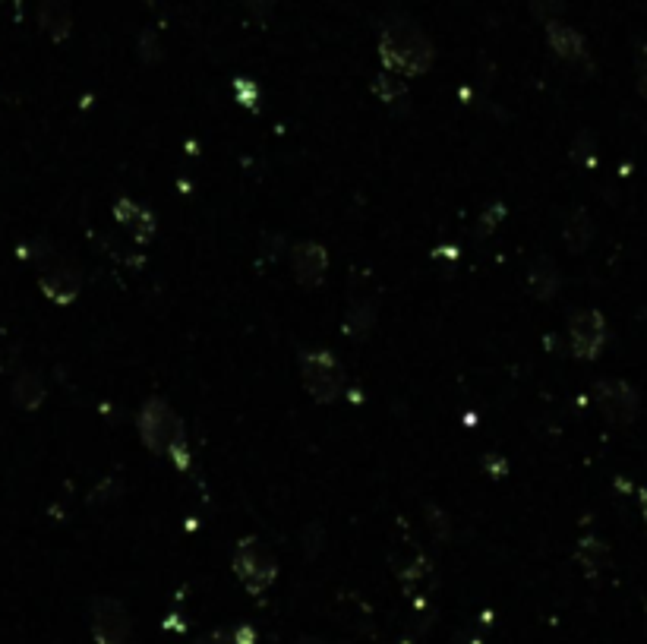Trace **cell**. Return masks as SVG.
<instances>
[{"instance_id":"21","label":"cell","mask_w":647,"mask_h":644,"mask_svg":"<svg viewBox=\"0 0 647 644\" xmlns=\"http://www.w3.org/2000/svg\"><path fill=\"white\" fill-rule=\"evenodd\" d=\"M502 215H505V206H499V203H493V206H490V212H487V215H483V218H480V221H483V225L477 228V234H480V237H487L490 231H496V225H499V221H502Z\"/></svg>"},{"instance_id":"6","label":"cell","mask_w":647,"mask_h":644,"mask_svg":"<svg viewBox=\"0 0 647 644\" xmlns=\"http://www.w3.org/2000/svg\"><path fill=\"white\" fill-rule=\"evenodd\" d=\"M38 288L57 307H70L83 294V272L76 263L64 256H48L45 266L38 269Z\"/></svg>"},{"instance_id":"16","label":"cell","mask_w":647,"mask_h":644,"mask_svg":"<svg viewBox=\"0 0 647 644\" xmlns=\"http://www.w3.org/2000/svg\"><path fill=\"white\" fill-rule=\"evenodd\" d=\"M575 559H578V566L584 569V575H588V578H597V575L606 569V562H610V550H606V543H603L600 537L588 534V537H581V540H578Z\"/></svg>"},{"instance_id":"13","label":"cell","mask_w":647,"mask_h":644,"mask_svg":"<svg viewBox=\"0 0 647 644\" xmlns=\"http://www.w3.org/2000/svg\"><path fill=\"white\" fill-rule=\"evenodd\" d=\"M562 285V275L550 256H537L528 269V288L537 300H553Z\"/></svg>"},{"instance_id":"8","label":"cell","mask_w":647,"mask_h":644,"mask_svg":"<svg viewBox=\"0 0 647 644\" xmlns=\"http://www.w3.org/2000/svg\"><path fill=\"white\" fill-rule=\"evenodd\" d=\"M606 345V319L600 310H578L569 316V348L578 360H597Z\"/></svg>"},{"instance_id":"15","label":"cell","mask_w":647,"mask_h":644,"mask_svg":"<svg viewBox=\"0 0 647 644\" xmlns=\"http://www.w3.org/2000/svg\"><path fill=\"white\" fill-rule=\"evenodd\" d=\"M591 237H594V221H591V215L584 212V209L569 212V218H565V225H562L565 247H569L572 253H584V250H588V244H591Z\"/></svg>"},{"instance_id":"14","label":"cell","mask_w":647,"mask_h":644,"mask_svg":"<svg viewBox=\"0 0 647 644\" xmlns=\"http://www.w3.org/2000/svg\"><path fill=\"white\" fill-rule=\"evenodd\" d=\"M45 401V382L38 373L32 370H23L16 379H13V405L23 408V411H35L42 408Z\"/></svg>"},{"instance_id":"10","label":"cell","mask_w":647,"mask_h":644,"mask_svg":"<svg viewBox=\"0 0 647 644\" xmlns=\"http://www.w3.org/2000/svg\"><path fill=\"white\" fill-rule=\"evenodd\" d=\"M114 221L130 234V240L139 247H146L152 240V234H155V228H158L152 209H146L139 199H130V196L117 199V203H114Z\"/></svg>"},{"instance_id":"11","label":"cell","mask_w":647,"mask_h":644,"mask_svg":"<svg viewBox=\"0 0 647 644\" xmlns=\"http://www.w3.org/2000/svg\"><path fill=\"white\" fill-rule=\"evenodd\" d=\"M547 42L553 48V54L559 60H565V64H584V67H591V54H588V42H584V35L572 26H565L562 19H553V23H547Z\"/></svg>"},{"instance_id":"19","label":"cell","mask_w":647,"mask_h":644,"mask_svg":"<svg viewBox=\"0 0 647 644\" xmlns=\"http://www.w3.org/2000/svg\"><path fill=\"white\" fill-rule=\"evenodd\" d=\"M345 335L351 338H363L370 329H373V307L370 304H354L348 313H345Z\"/></svg>"},{"instance_id":"1","label":"cell","mask_w":647,"mask_h":644,"mask_svg":"<svg viewBox=\"0 0 647 644\" xmlns=\"http://www.w3.org/2000/svg\"><path fill=\"white\" fill-rule=\"evenodd\" d=\"M376 54L382 60V70L408 79V76H423V73L433 70L436 45L430 42V35L423 32L417 23L398 16V19H392V23L382 26Z\"/></svg>"},{"instance_id":"4","label":"cell","mask_w":647,"mask_h":644,"mask_svg":"<svg viewBox=\"0 0 647 644\" xmlns=\"http://www.w3.org/2000/svg\"><path fill=\"white\" fill-rule=\"evenodd\" d=\"M231 569L250 594L269 591L278 578V562H275L272 550L256 537H247V540L237 543V550L231 556Z\"/></svg>"},{"instance_id":"12","label":"cell","mask_w":647,"mask_h":644,"mask_svg":"<svg viewBox=\"0 0 647 644\" xmlns=\"http://www.w3.org/2000/svg\"><path fill=\"white\" fill-rule=\"evenodd\" d=\"M38 23H42V32L57 45L64 38H70V29H73L70 0H38Z\"/></svg>"},{"instance_id":"17","label":"cell","mask_w":647,"mask_h":644,"mask_svg":"<svg viewBox=\"0 0 647 644\" xmlns=\"http://www.w3.org/2000/svg\"><path fill=\"white\" fill-rule=\"evenodd\" d=\"M401 588L408 591V597H414L417 603H420V597L427 594V585L433 581V566H430V559H423V556H417L408 569H401Z\"/></svg>"},{"instance_id":"3","label":"cell","mask_w":647,"mask_h":644,"mask_svg":"<svg viewBox=\"0 0 647 644\" xmlns=\"http://www.w3.org/2000/svg\"><path fill=\"white\" fill-rule=\"evenodd\" d=\"M300 382L319 405H332L348 389V373L341 360L329 351H303L300 354Z\"/></svg>"},{"instance_id":"25","label":"cell","mask_w":647,"mask_h":644,"mask_svg":"<svg viewBox=\"0 0 647 644\" xmlns=\"http://www.w3.org/2000/svg\"><path fill=\"white\" fill-rule=\"evenodd\" d=\"M641 496V512H644V521H647V490H635Z\"/></svg>"},{"instance_id":"5","label":"cell","mask_w":647,"mask_h":644,"mask_svg":"<svg viewBox=\"0 0 647 644\" xmlns=\"http://www.w3.org/2000/svg\"><path fill=\"white\" fill-rule=\"evenodd\" d=\"M594 401H597L600 414L606 417V424H613V427L635 424L638 408H641L638 389L625 379H600L594 386Z\"/></svg>"},{"instance_id":"24","label":"cell","mask_w":647,"mask_h":644,"mask_svg":"<svg viewBox=\"0 0 647 644\" xmlns=\"http://www.w3.org/2000/svg\"><path fill=\"white\" fill-rule=\"evenodd\" d=\"M240 4H244L253 16H269L275 0H240Z\"/></svg>"},{"instance_id":"9","label":"cell","mask_w":647,"mask_h":644,"mask_svg":"<svg viewBox=\"0 0 647 644\" xmlns=\"http://www.w3.org/2000/svg\"><path fill=\"white\" fill-rule=\"evenodd\" d=\"M326 269H329V253L322 244H316V240H300V244L291 247V272H294L297 285L303 288L322 285Z\"/></svg>"},{"instance_id":"18","label":"cell","mask_w":647,"mask_h":644,"mask_svg":"<svg viewBox=\"0 0 647 644\" xmlns=\"http://www.w3.org/2000/svg\"><path fill=\"white\" fill-rule=\"evenodd\" d=\"M373 92H376L386 105H395V102H401L404 95H408V83H404V76H398V73L379 70V76L373 79Z\"/></svg>"},{"instance_id":"7","label":"cell","mask_w":647,"mask_h":644,"mask_svg":"<svg viewBox=\"0 0 647 644\" xmlns=\"http://www.w3.org/2000/svg\"><path fill=\"white\" fill-rule=\"evenodd\" d=\"M89 626H92V638L98 644H127L133 635L130 610L117 597H95L92 600Z\"/></svg>"},{"instance_id":"23","label":"cell","mask_w":647,"mask_h":644,"mask_svg":"<svg viewBox=\"0 0 647 644\" xmlns=\"http://www.w3.org/2000/svg\"><path fill=\"white\" fill-rule=\"evenodd\" d=\"M638 92L641 98H647V45H641L638 51Z\"/></svg>"},{"instance_id":"26","label":"cell","mask_w":647,"mask_h":644,"mask_svg":"<svg viewBox=\"0 0 647 644\" xmlns=\"http://www.w3.org/2000/svg\"><path fill=\"white\" fill-rule=\"evenodd\" d=\"M644 319H647V313H644Z\"/></svg>"},{"instance_id":"20","label":"cell","mask_w":647,"mask_h":644,"mask_svg":"<svg viewBox=\"0 0 647 644\" xmlns=\"http://www.w3.org/2000/svg\"><path fill=\"white\" fill-rule=\"evenodd\" d=\"M199 644H253V629L237 626V629H225V632H212Z\"/></svg>"},{"instance_id":"2","label":"cell","mask_w":647,"mask_h":644,"mask_svg":"<svg viewBox=\"0 0 647 644\" xmlns=\"http://www.w3.org/2000/svg\"><path fill=\"white\" fill-rule=\"evenodd\" d=\"M136 430L139 439L146 442V449L155 455L171 458L177 468L190 465V449H187V427L177 417V411L168 405L165 398H149L136 414Z\"/></svg>"},{"instance_id":"22","label":"cell","mask_w":647,"mask_h":644,"mask_svg":"<svg viewBox=\"0 0 647 644\" xmlns=\"http://www.w3.org/2000/svg\"><path fill=\"white\" fill-rule=\"evenodd\" d=\"M237 89V98H240V105H247V108H256V86L250 83V79H237L234 83Z\"/></svg>"}]
</instances>
